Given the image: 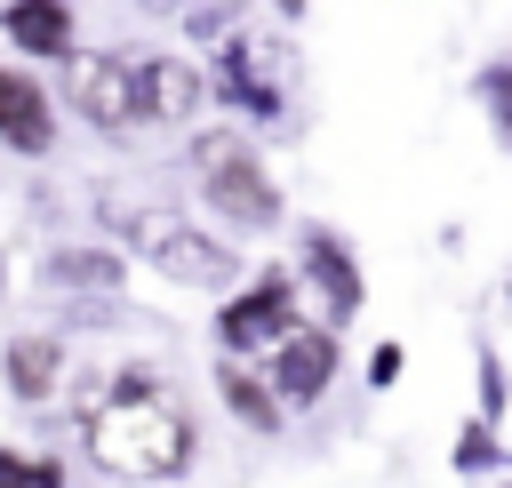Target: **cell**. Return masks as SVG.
<instances>
[{"label": "cell", "mask_w": 512, "mask_h": 488, "mask_svg": "<svg viewBox=\"0 0 512 488\" xmlns=\"http://www.w3.org/2000/svg\"><path fill=\"white\" fill-rule=\"evenodd\" d=\"M80 448L104 480L160 488V480H184L200 464V416L152 360H120L80 400Z\"/></svg>", "instance_id": "1"}, {"label": "cell", "mask_w": 512, "mask_h": 488, "mask_svg": "<svg viewBox=\"0 0 512 488\" xmlns=\"http://www.w3.org/2000/svg\"><path fill=\"white\" fill-rule=\"evenodd\" d=\"M192 184H200V200L224 232H272L280 224V184H272L264 152L240 128H200L192 136Z\"/></svg>", "instance_id": "2"}, {"label": "cell", "mask_w": 512, "mask_h": 488, "mask_svg": "<svg viewBox=\"0 0 512 488\" xmlns=\"http://www.w3.org/2000/svg\"><path fill=\"white\" fill-rule=\"evenodd\" d=\"M112 232L128 240V256H144L176 288H232L240 280V248L176 208H112Z\"/></svg>", "instance_id": "3"}, {"label": "cell", "mask_w": 512, "mask_h": 488, "mask_svg": "<svg viewBox=\"0 0 512 488\" xmlns=\"http://www.w3.org/2000/svg\"><path fill=\"white\" fill-rule=\"evenodd\" d=\"M64 104L104 136V144H128L144 128V72L128 48H72L64 56Z\"/></svg>", "instance_id": "4"}, {"label": "cell", "mask_w": 512, "mask_h": 488, "mask_svg": "<svg viewBox=\"0 0 512 488\" xmlns=\"http://www.w3.org/2000/svg\"><path fill=\"white\" fill-rule=\"evenodd\" d=\"M296 320H304V280H296L288 264H264L256 280L224 288V304H216V352L264 360V352H272Z\"/></svg>", "instance_id": "5"}, {"label": "cell", "mask_w": 512, "mask_h": 488, "mask_svg": "<svg viewBox=\"0 0 512 488\" xmlns=\"http://www.w3.org/2000/svg\"><path fill=\"white\" fill-rule=\"evenodd\" d=\"M208 96H224V104H232V112H248L256 128L288 120V88H280V40H256V32H232V40H216Z\"/></svg>", "instance_id": "6"}, {"label": "cell", "mask_w": 512, "mask_h": 488, "mask_svg": "<svg viewBox=\"0 0 512 488\" xmlns=\"http://www.w3.org/2000/svg\"><path fill=\"white\" fill-rule=\"evenodd\" d=\"M336 368H344L336 328H312V320H296V328L264 352V384L280 392V408H320L328 384H336Z\"/></svg>", "instance_id": "7"}, {"label": "cell", "mask_w": 512, "mask_h": 488, "mask_svg": "<svg viewBox=\"0 0 512 488\" xmlns=\"http://www.w3.org/2000/svg\"><path fill=\"white\" fill-rule=\"evenodd\" d=\"M296 280H304V296H320L328 328L360 320V304H368V280H360V264H352V248H344L336 224H304V240H296Z\"/></svg>", "instance_id": "8"}, {"label": "cell", "mask_w": 512, "mask_h": 488, "mask_svg": "<svg viewBox=\"0 0 512 488\" xmlns=\"http://www.w3.org/2000/svg\"><path fill=\"white\" fill-rule=\"evenodd\" d=\"M56 136H64V112H56V96L40 88V72H32V64H0V152L48 160Z\"/></svg>", "instance_id": "9"}, {"label": "cell", "mask_w": 512, "mask_h": 488, "mask_svg": "<svg viewBox=\"0 0 512 488\" xmlns=\"http://www.w3.org/2000/svg\"><path fill=\"white\" fill-rule=\"evenodd\" d=\"M64 376H72V344H64V336L24 328V336H8V344H0V384H8V400L48 408V400L64 392Z\"/></svg>", "instance_id": "10"}, {"label": "cell", "mask_w": 512, "mask_h": 488, "mask_svg": "<svg viewBox=\"0 0 512 488\" xmlns=\"http://www.w3.org/2000/svg\"><path fill=\"white\" fill-rule=\"evenodd\" d=\"M136 72H144V128H192L200 120V104H208V72L192 64V56H136Z\"/></svg>", "instance_id": "11"}, {"label": "cell", "mask_w": 512, "mask_h": 488, "mask_svg": "<svg viewBox=\"0 0 512 488\" xmlns=\"http://www.w3.org/2000/svg\"><path fill=\"white\" fill-rule=\"evenodd\" d=\"M0 40L24 64H64L80 48V16H72V0H8L0 8Z\"/></svg>", "instance_id": "12"}, {"label": "cell", "mask_w": 512, "mask_h": 488, "mask_svg": "<svg viewBox=\"0 0 512 488\" xmlns=\"http://www.w3.org/2000/svg\"><path fill=\"white\" fill-rule=\"evenodd\" d=\"M40 280L72 288V296H120L128 288V248H112V240H64V248L40 256Z\"/></svg>", "instance_id": "13"}, {"label": "cell", "mask_w": 512, "mask_h": 488, "mask_svg": "<svg viewBox=\"0 0 512 488\" xmlns=\"http://www.w3.org/2000/svg\"><path fill=\"white\" fill-rule=\"evenodd\" d=\"M216 400L240 416V432H256V440H272L280 424H288V408H280V392L264 384V368H248L240 352H216Z\"/></svg>", "instance_id": "14"}, {"label": "cell", "mask_w": 512, "mask_h": 488, "mask_svg": "<svg viewBox=\"0 0 512 488\" xmlns=\"http://www.w3.org/2000/svg\"><path fill=\"white\" fill-rule=\"evenodd\" d=\"M0 488H64V456L0 440Z\"/></svg>", "instance_id": "15"}, {"label": "cell", "mask_w": 512, "mask_h": 488, "mask_svg": "<svg viewBox=\"0 0 512 488\" xmlns=\"http://www.w3.org/2000/svg\"><path fill=\"white\" fill-rule=\"evenodd\" d=\"M472 88H480V112H488V128H496V136H504V152H512V64H488Z\"/></svg>", "instance_id": "16"}, {"label": "cell", "mask_w": 512, "mask_h": 488, "mask_svg": "<svg viewBox=\"0 0 512 488\" xmlns=\"http://www.w3.org/2000/svg\"><path fill=\"white\" fill-rule=\"evenodd\" d=\"M448 464H456V472H488V464H496V424L472 416V424L456 432V456H448Z\"/></svg>", "instance_id": "17"}, {"label": "cell", "mask_w": 512, "mask_h": 488, "mask_svg": "<svg viewBox=\"0 0 512 488\" xmlns=\"http://www.w3.org/2000/svg\"><path fill=\"white\" fill-rule=\"evenodd\" d=\"M184 32H192V40H232V32H240V8H232V0H200V8L184 16Z\"/></svg>", "instance_id": "18"}, {"label": "cell", "mask_w": 512, "mask_h": 488, "mask_svg": "<svg viewBox=\"0 0 512 488\" xmlns=\"http://www.w3.org/2000/svg\"><path fill=\"white\" fill-rule=\"evenodd\" d=\"M400 368H408V352H400V344L384 336V344L368 352V384H376V392H392V384H400Z\"/></svg>", "instance_id": "19"}, {"label": "cell", "mask_w": 512, "mask_h": 488, "mask_svg": "<svg viewBox=\"0 0 512 488\" xmlns=\"http://www.w3.org/2000/svg\"><path fill=\"white\" fill-rule=\"evenodd\" d=\"M480 416L488 424L504 416V368H496V352H480Z\"/></svg>", "instance_id": "20"}, {"label": "cell", "mask_w": 512, "mask_h": 488, "mask_svg": "<svg viewBox=\"0 0 512 488\" xmlns=\"http://www.w3.org/2000/svg\"><path fill=\"white\" fill-rule=\"evenodd\" d=\"M264 8H272V16H288V24H304V8H312V0H264Z\"/></svg>", "instance_id": "21"}, {"label": "cell", "mask_w": 512, "mask_h": 488, "mask_svg": "<svg viewBox=\"0 0 512 488\" xmlns=\"http://www.w3.org/2000/svg\"><path fill=\"white\" fill-rule=\"evenodd\" d=\"M0 296H8V248H0Z\"/></svg>", "instance_id": "22"}]
</instances>
